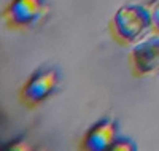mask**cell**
Listing matches in <instances>:
<instances>
[{
    "mask_svg": "<svg viewBox=\"0 0 159 151\" xmlns=\"http://www.w3.org/2000/svg\"><path fill=\"white\" fill-rule=\"evenodd\" d=\"M108 151H139V146L134 139L126 137V135H119Z\"/></svg>",
    "mask_w": 159,
    "mask_h": 151,
    "instance_id": "cell-6",
    "label": "cell"
},
{
    "mask_svg": "<svg viewBox=\"0 0 159 151\" xmlns=\"http://www.w3.org/2000/svg\"><path fill=\"white\" fill-rule=\"evenodd\" d=\"M49 13L48 0H10L2 11V22L8 30L27 32L42 25Z\"/></svg>",
    "mask_w": 159,
    "mask_h": 151,
    "instance_id": "cell-3",
    "label": "cell"
},
{
    "mask_svg": "<svg viewBox=\"0 0 159 151\" xmlns=\"http://www.w3.org/2000/svg\"><path fill=\"white\" fill-rule=\"evenodd\" d=\"M35 151H51V149H48V148H45V146H43V148H37Z\"/></svg>",
    "mask_w": 159,
    "mask_h": 151,
    "instance_id": "cell-9",
    "label": "cell"
},
{
    "mask_svg": "<svg viewBox=\"0 0 159 151\" xmlns=\"http://www.w3.org/2000/svg\"><path fill=\"white\" fill-rule=\"evenodd\" d=\"M35 149L37 148L25 139V137H18V139L7 143L2 151H35Z\"/></svg>",
    "mask_w": 159,
    "mask_h": 151,
    "instance_id": "cell-7",
    "label": "cell"
},
{
    "mask_svg": "<svg viewBox=\"0 0 159 151\" xmlns=\"http://www.w3.org/2000/svg\"><path fill=\"white\" fill-rule=\"evenodd\" d=\"M119 137V122L111 116H103L91 124L80 137L76 151H108Z\"/></svg>",
    "mask_w": 159,
    "mask_h": 151,
    "instance_id": "cell-5",
    "label": "cell"
},
{
    "mask_svg": "<svg viewBox=\"0 0 159 151\" xmlns=\"http://www.w3.org/2000/svg\"><path fill=\"white\" fill-rule=\"evenodd\" d=\"M148 30H153L151 15L147 5L126 3L119 7L108 21V34L121 46H134Z\"/></svg>",
    "mask_w": 159,
    "mask_h": 151,
    "instance_id": "cell-1",
    "label": "cell"
},
{
    "mask_svg": "<svg viewBox=\"0 0 159 151\" xmlns=\"http://www.w3.org/2000/svg\"><path fill=\"white\" fill-rule=\"evenodd\" d=\"M62 83V73L56 65H43L34 70L18 89V102L25 110H37L54 95Z\"/></svg>",
    "mask_w": 159,
    "mask_h": 151,
    "instance_id": "cell-2",
    "label": "cell"
},
{
    "mask_svg": "<svg viewBox=\"0 0 159 151\" xmlns=\"http://www.w3.org/2000/svg\"><path fill=\"white\" fill-rule=\"evenodd\" d=\"M151 15V24H153V34H159V0H151L147 5Z\"/></svg>",
    "mask_w": 159,
    "mask_h": 151,
    "instance_id": "cell-8",
    "label": "cell"
},
{
    "mask_svg": "<svg viewBox=\"0 0 159 151\" xmlns=\"http://www.w3.org/2000/svg\"><path fill=\"white\" fill-rule=\"evenodd\" d=\"M129 73L135 80L153 78L159 75V34L140 40L127 54Z\"/></svg>",
    "mask_w": 159,
    "mask_h": 151,
    "instance_id": "cell-4",
    "label": "cell"
}]
</instances>
